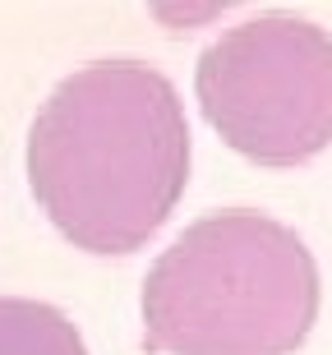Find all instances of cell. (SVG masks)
<instances>
[{
	"label": "cell",
	"mask_w": 332,
	"mask_h": 355,
	"mask_svg": "<svg viewBox=\"0 0 332 355\" xmlns=\"http://www.w3.org/2000/svg\"><path fill=\"white\" fill-rule=\"evenodd\" d=\"M28 184L74 250H143L189 184V125L175 83L143 60L74 69L28 130Z\"/></svg>",
	"instance_id": "1"
},
{
	"label": "cell",
	"mask_w": 332,
	"mask_h": 355,
	"mask_svg": "<svg viewBox=\"0 0 332 355\" xmlns=\"http://www.w3.org/2000/svg\"><path fill=\"white\" fill-rule=\"evenodd\" d=\"M139 309L152 355H291L319 318V263L268 212H208L148 268Z\"/></svg>",
	"instance_id": "2"
},
{
	"label": "cell",
	"mask_w": 332,
	"mask_h": 355,
	"mask_svg": "<svg viewBox=\"0 0 332 355\" xmlns=\"http://www.w3.org/2000/svg\"><path fill=\"white\" fill-rule=\"evenodd\" d=\"M194 97L240 157L300 166L332 144V37L295 14L245 19L199 55Z\"/></svg>",
	"instance_id": "3"
},
{
	"label": "cell",
	"mask_w": 332,
	"mask_h": 355,
	"mask_svg": "<svg viewBox=\"0 0 332 355\" xmlns=\"http://www.w3.org/2000/svg\"><path fill=\"white\" fill-rule=\"evenodd\" d=\"M0 355H88V346L55 304L0 295Z\"/></svg>",
	"instance_id": "4"
}]
</instances>
